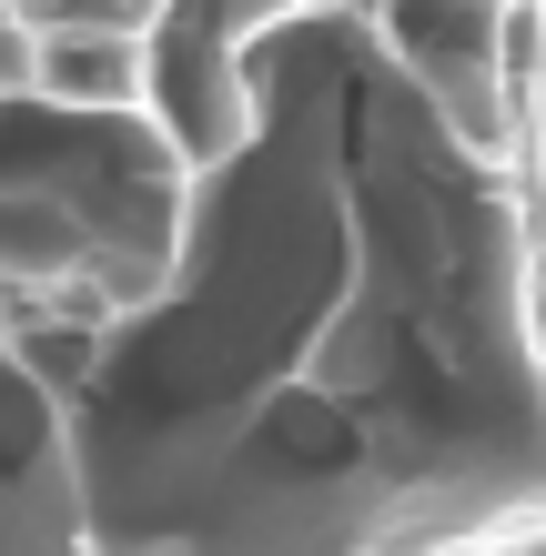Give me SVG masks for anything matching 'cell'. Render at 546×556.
<instances>
[{
	"label": "cell",
	"mask_w": 546,
	"mask_h": 556,
	"mask_svg": "<svg viewBox=\"0 0 546 556\" xmlns=\"http://www.w3.org/2000/svg\"><path fill=\"white\" fill-rule=\"evenodd\" d=\"M0 556H81L72 415L30 375L11 314H0Z\"/></svg>",
	"instance_id": "cell-4"
},
{
	"label": "cell",
	"mask_w": 546,
	"mask_h": 556,
	"mask_svg": "<svg viewBox=\"0 0 546 556\" xmlns=\"http://www.w3.org/2000/svg\"><path fill=\"white\" fill-rule=\"evenodd\" d=\"M61 415L81 556H466L546 527L517 152L456 132L365 0L264 21L173 283Z\"/></svg>",
	"instance_id": "cell-1"
},
{
	"label": "cell",
	"mask_w": 546,
	"mask_h": 556,
	"mask_svg": "<svg viewBox=\"0 0 546 556\" xmlns=\"http://www.w3.org/2000/svg\"><path fill=\"white\" fill-rule=\"evenodd\" d=\"M30 91L72 112H152V30L91 11L30 21Z\"/></svg>",
	"instance_id": "cell-5"
},
{
	"label": "cell",
	"mask_w": 546,
	"mask_h": 556,
	"mask_svg": "<svg viewBox=\"0 0 546 556\" xmlns=\"http://www.w3.org/2000/svg\"><path fill=\"white\" fill-rule=\"evenodd\" d=\"M466 556H546V527H517V536H486V546H466Z\"/></svg>",
	"instance_id": "cell-8"
},
{
	"label": "cell",
	"mask_w": 546,
	"mask_h": 556,
	"mask_svg": "<svg viewBox=\"0 0 546 556\" xmlns=\"http://www.w3.org/2000/svg\"><path fill=\"white\" fill-rule=\"evenodd\" d=\"M72 11H91V21H132V30H152L173 11V0H72Z\"/></svg>",
	"instance_id": "cell-7"
},
{
	"label": "cell",
	"mask_w": 546,
	"mask_h": 556,
	"mask_svg": "<svg viewBox=\"0 0 546 556\" xmlns=\"http://www.w3.org/2000/svg\"><path fill=\"white\" fill-rule=\"evenodd\" d=\"M435 112L486 152H517V0H365Z\"/></svg>",
	"instance_id": "cell-3"
},
{
	"label": "cell",
	"mask_w": 546,
	"mask_h": 556,
	"mask_svg": "<svg viewBox=\"0 0 546 556\" xmlns=\"http://www.w3.org/2000/svg\"><path fill=\"white\" fill-rule=\"evenodd\" d=\"M517 182H526L536 314H546V0H526V11H517Z\"/></svg>",
	"instance_id": "cell-6"
},
{
	"label": "cell",
	"mask_w": 546,
	"mask_h": 556,
	"mask_svg": "<svg viewBox=\"0 0 546 556\" xmlns=\"http://www.w3.org/2000/svg\"><path fill=\"white\" fill-rule=\"evenodd\" d=\"M182 223L192 152L163 112H72L41 91L0 102V314L51 395H72L91 344L173 283Z\"/></svg>",
	"instance_id": "cell-2"
}]
</instances>
